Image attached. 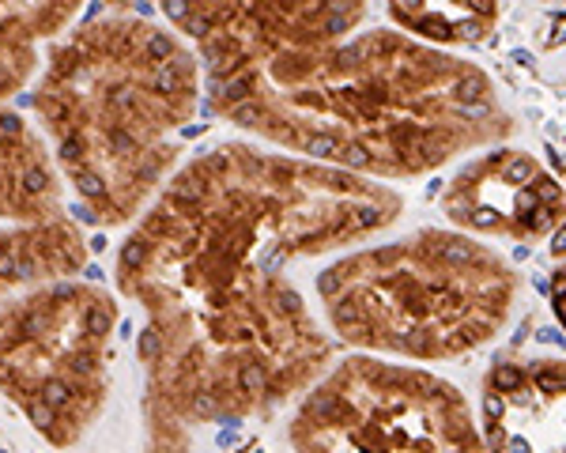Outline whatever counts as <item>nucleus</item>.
<instances>
[{"label": "nucleus", "instance_id": "obj_4", "mask_svg": "<svg viewBox=\"0 0 566 453\" xmlns=\"http://www.w3.org/2000/svg\"><path fill=\"white\" fill-rule=\"evenodd\" d=\"M513 264L461 230H411L359 250L317 276L332 336L370 355L442 363L479 352L510 325Z\"/></svg>", "mask_w": 566, "mask_h": 453}, {"label": "nucleus", "instance_id": "obj_3", "mask_svg": "<svg viewBox=\"0 0 566 453\" xmlns=\"http://www.w3.org/2000/svg\"><path fill=\"white\" fill-rule=\"evenodd\" d=\"M68 182L102 223H125L178 155L196 61L148 19H102L53 49L34 95Z\"/></svg>", "mask_w": 566, "mask_h": 453}, {"label": "nucleus", "instance_id": "obj_8", "mask_svg": "<svg viewBox=\"0 0 566 453\" xmlns=\"http://www.w3.org/2000/svg\"><path fill=\"white\" fill-rule=\"evenodd\" d=\"M479 434L487 453H566V359L495 363Z\"/></svg>", "mask_w": 566, "mask_h": 453}, {"label": "nucleus", "instance_id": "obj_6", "mask_svg": "<svg viewBox=\"0 0 566 453\" xmlns=\"http://www.w3.org/2000/svg\"><path fill=\"white\" fill-rule=\"evenodd\" d=\"M114 298L87 284H49L0 314V389L53 446L98 420L110 386Z\"/></svg>", "mask_w": 566, "mask_h": 453}, {"label": "nucleus", "instance_id": "obj_9", "mask_svg": "<svg viewBox=\"0 0 566 453\" xmlns=\"http://www.w3.org/2000/svg\"><path fill=\"white\" fill-rule=\"evenodd\" d=\"M72 12L76 4H0V102L15 95L34 72V42L57 34ZM38 151L42 140L23 125V117L0 106V182L19 178Z\"/></svg>", "mask_w": 566, "mask_h": 453}, {"label": "nucleus", "instance_id": "obj_5", "mask_svg": "<svg viewBox=\"0 0 566 453\" xmlns=\"http://www.w3.org/2000/svg\"><path fill=\"white\" fill-rule=\"evenodd\" d=\"M295 453H487L465 393L423 366L348 355L306 389Z\"/></svg>", "mask_w": 566, "mask_h": 453}, {"label": "nucleus", "instance_id": "obj_2", "mask_svg": "<svg viewBox=\"0 0 566 453\" xmlns=\"http://www.w3.org/2000/svg\"><path fill=\"white\" fill-rule=\"evenodd\" d=\"M200 46L230 125L359 178H415L513 133L491 76L370 4H162Z\"/></svg>", "mask_w": 566, "mask_h": 453}, {"label": "nucleus", "instance_id": "obj_7", "mask_svg": "<svg viewBox=\"0 0 566 453\" xmlns=\"http://www.w3.org/2000/svg\"><path fill=\"white\" fill-rule=\"evenodd\" d=\"M449 223L476 234L533 242L566 223V189L529 151L499 148L472 159L442 196Z\"/></svg>", "mask_w": 566, "mask_h": 453}, {"label": "nucleus", "instance_id": "obj_10", "mask_svg": "<svg viewBox=\"0 0 566 453\" xmlns=\"http://www.w3.org/2000/svg\"><path fill=\"white\" fill-rule=\"evenodd\" d=\"M393 23L427 46H476L499 27V4H389Z\"/></svg>", "mask_w": 566, "mask_h": 453}, {"label": "nucleus", "instance_id": "obj_1", "mask_svg": "<svg viewBox=\"0 0 566 453\" xmlns=\"http://www.w3.org/2000/svg\"><path fill=\"white\" fill-rule=\"evenodd\" d=\"M381 182L227 144L170 178L117 257L144 302L140 363L151 453H189V431L272 412L332 366V336L283 276L397 223Z\"/></svg>", "mask_w": 566, "mask_h": 453}]
</instances>
